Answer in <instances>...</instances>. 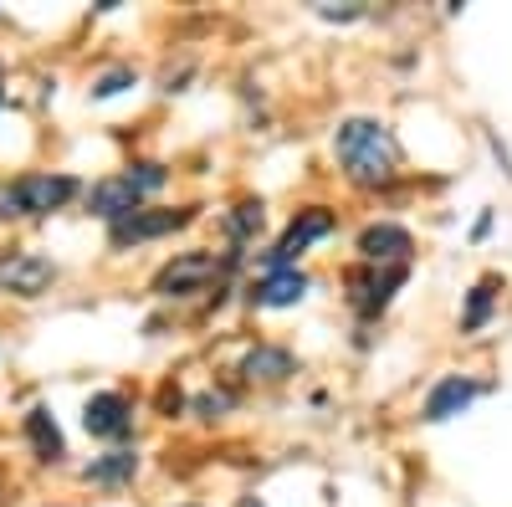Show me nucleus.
Returning <instances> with one entry per match:
<instances>
[{"mask_svg":"<svg viewBox=\"0 0 512 507\" xmlns=\"http://www.w3.org/2000/svg\"><path fill=\"white\" fill-rule=\"evenodd\" d=\"M333 159L349 185L379 190L400 175V139L384 118H344L333 134Z\"/></svg>","mask_w":512,"mask_h":507,"instance_id":"nucleus-1","label":"nucleus"},{"mask_svg":"<svg viewBox=\"0 0 512 507\" xmlns=\"http://www.w3.org/2000/svg\"><path fill=\"white\" fill-rule=\"evenodd\" d=\"M164 180H169L164 164H128L123 175H108V180H98V185L88 190V210L113 226V221H123V216H134L139 200L154 195Z\"/></svg>","mask_w":512,"mask_h":507,"instance_id":"nucleus-2","label":"nucleus"},{"mask_svg":"<svg viewBox=\"0 0 512 507\" xmlns=\"http://www.w3.org/2000/svg\"><path fill=\"white\" fill-rule=\"evenodd\" d=\"M82 185L72 175H16L0 180V221H26V216H52L62 210Z\"/></svg>","mask_w":512,"mask_h":507,"instance_id":"nucleus-3","label":"nucleus"},{"mask_svg":"<svg viewBox=\"0 0 512 507\" xmlns=\"http://www.w3.org/2000/svg\"><path fill=\"white\" fill-rule=\"evenodd\" d=\"M226 277V262L216 251H185V257L164 262L159 277H154V292L159 298H190V292H205L210 282Z\"/></svg>","mask_w":512,"mask_h":507,"instance_id":"nucleus-4","label":"nucleus"},{"mask_svg":"<svg viewBox=\"0 0 512 507\" xmlns=\"http://www.w3.org/2000/svg\"><path fill=\"white\" fill-rule=\"evenodd\" d=\"M57 282V262L41 257V251H6L0 257V292L11 298H41Z\"/></svg>","mask_w":512,"mask_h":507,"instance_id":"nucleus-5","label":"nucleus"},{"mask_svg":"<svg viewBox=\"0 0 512 507\" xmlns=\"http://www.w3.org/2000/svg\"><path fill=\"white\" fill-rule=\"evenodd\" d=\"M333 231V210H323V205H308V210H297L292 216V226L282 231V241H277V251H267V272H277V267H292L303 251L313 246V241H323Z\"/></svg>","mask_w":512,"mask_h":507,"instance_id":"nucleus-6","label":"nucleus"},{"mask_svg":"<svg viewBox=\"0 0 512 507\" xmlns=\"http://www.w3.org/2000/svg\"><path fill=\"white\" fill-rule=\"evenodd\" d=\"M195 221V205L190 210H134V216H123V221H113V246L123 251V246H139V241H154V236H169V231H180V226H190Z\"/></svg>","mask_w":512,"mask_h":507,"instance_id":"nucleus-7","label":"nucleus"},{"mask_svg":"<svg viewBox=\"0 0 512 507\" xmlns=\"http://www.w3.org/2000/svg\"><path fill=\"white\" fill-rule=\"evenodd\" d=\"M410 251H415V241H410V231L395 226V221H374V226L359 231V257H364L369 267H405Z\"/></svg>","mask_w":512,"mask_h":507,"instance_id":"nucleus-8","label":"nucleus"},{"mask_svg":"<svg viewBox=\"0 0 512 507\" xmlns=\"http://www.w3.org/2000/svg\"><path fill=\"white\" fill-rule=\"evenodd\" d=\"M82 426H88V436H98V441H123L128 431H134V405H128L123 395H113V390H103V395H93L88 405H82Z\"/></svg>","mask_w":512,"mask_h":507,"instance_id":"nucleus-9","label":"nucleus"},{"mask_svg":"<svg viewBox=\"0 0 512 507\" xmlns=\"http://www.w3.org/2000/svg\"><path fill=\"white\" fill-rule=\"evenodd\" d=\"M303 298H308V272H297V267H277V272H267L262 282H251V292H246V303L262 308V313H272V308H297Z\"/></svg>","mask_w":512,"mask_h":507,"instance_id":"nucleus-10","label":"nucleus"},{"mask_svg":"<svg viewBox=\"0 0 512 507\" xmlns=\"http://www.w3.org/2000/svg\"><path fill=\"white\" fill-rule=\"evenodd\" d=\"M405 282V267H379V272H354L349 277V303L364 313V318H374V313H384L390 308V298H395V287Z\"/></svg>","mask_w":512,"mask_h":507,"instance_id":"nucleus-11","label":"nucleus"},{"mask_svg":"<svg viewBox=\"0 0 512 507\" xmlns=\"http://www.w3.org/2000/svg\"><path fill=\"white\" fill-rule=\"evenodd\" d=\"M482 395V385L477 379H461V374H446L441 385L425 395V420H431V426H441V420H451V415H461L466 405H472Z\"/></svg>","mask_w":512,"mask_h":507,"instance_id":"nucleus-12","label":"nucleus"},{"mask_svg":"<svg viewBox=\"0 0 512 507\" xmlns=\"http://www.w3.org/2000/svg\"><path fill=\"white\" fill-rule=\"evenodd\" d=\"M241 374L251 379V385H282V379L292 374V354L262 344V349H251V354L241 359Z\"/></svg>","mask_w":512,"mask_h":507,"instance_id":"nucleus-13","label":"nucleus"},{"mask_svg":"<svg viewBox=\"0 0 512 507\" xmlns=\"http://www.w3.org/2000/svg\"><path fill=\"white\" fill-rule=\"evenodd\" d=\"M134 472H139L134 451H108V456L93 461V467H82V477H88L93 487H123V482H134Z\"/></svg>","mask_w":512,"mask_h":507,"instance_id":"nucleus-14","label":"nucleus"},{"mask_svg":"<svg viewBox=\"0 0 512 507\" xmlns=\"http://www.w3.org/2000/svg\"><path fill=\"white\" fill-rule=\"evenodd\" d=\"M26 441H31V451L41 456V461H62V431H57V420H52V410H31L26 415Z\"/></svg>","mask_w":512,"mask_h":507,"instance_id":"nucleus-15","label":"nucleus"},{"mask_svg":"<svg viewBox=\"0 0 512 507\" xmlns=\"http://www.w3.org/2000/svg\"><path fill=\"white\" fill-rule=\"evenodd\" d=\"M492 303H497V277H482V282L472 287V298H466L461 328H466V333H472V328H482V323L492 318Z\"/></svg>","mask_w":512,"mask_h":507,"instance_id":"nucleus-16","label":"nucleus"},{"mask_svg":"<svg viewBox=\"0 0 512 507\" xmlns=\"http://www.w3.org/2000/svg\"><path fill=\"white\" fill-rule=\"evenodd\" d=\"M262 221H267V216H262V200H241L231 216H226V231H231L236 241H251L256 231H262Z\"/></svg>","mask_w":512,"mask_h":507,"instance_id":"nucleus-17","label":"nucleus"},{"mask_svg":"<svg viewBox=\"0 0 512 507\" xmlns=\"http://www.w3.org/2000/svg\"><path fill=\"white\" fill-rule=\"evenodd\" d=\"M123 88H134V72H128V67H118V72H103V77L93 82V98H118Z\"/></svg>","mask_w":512,"mask_h":507,"instance_id":"nucleus-18","label":"nucleus"},{"mask_svg":"<svg viewBox=\"0 0 512 507\" xmlns=\"http://www.w3.org/2000/svg\"><path fill=\"white\" fill-rule=\"evenodd\" d=\"M195 410H200L205 420H216L221 410H231V395H200V400H195Z\"/></svg>","mask_w":512,"mask_h":507,"instance_id":"nucleus-19","label":"nucleus"},{"mask_svg":"<svg viewBox=\"0 0 512 507\" xmlns=\"http://www.w3.org/2000/svg\"><path fill=\"white\" fill-rule=\"evenodd\" d=\"M318 16H328V21H354L359 6H318Z\"/></svg>","mask_w":512,"mask_h":507,"instance_id":"nucleus-20","label":"nucleus"}]
</instances>
